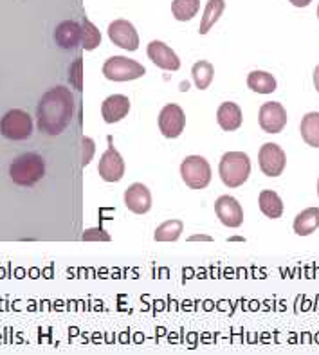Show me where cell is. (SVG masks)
I'll use <instances>...</instances> for the list:
<instances>
[{"label":"cell","mask_w":319,"mask_h":355,"mask_svg":"<svg viewBox=\"0 0 319 355\" xmlns=\"http://www.w3.org/2000/svg\"><path fill=\"white\" fill-rule=\"evenodd\" d=\"M74 116V96L67 87H54L42 96L36 107L38 130L45 135H60Z\"/></svg>","instance_id":"6da1fadb"},{"label":"cell","mask_w":319,"mask_h":355,"mask_svg":"<svg viewBox=\"0 0 319 355\" xmlns=\"http://www.w3.org/2000/svg\"><path fill=\"white\" fill-rule=\"evenodd\" d=\"M9 175L17 186L31 188L45 175V162L38 153H24L9 166Z\"/></svg>","instance_id":"7a4b0ae2"},{"label":"cell","mask_w":319,"mask_h":355,"mask_svg":"<svg viewBox=\"0 0 319 355\" xmlns=\"http://www.w3.org/2000/svg\"><path fill=\"white\" fill-rule=\"evenodd\" d=\"M221 179L227 188H240L249 179L251 173V161L248 153L243 152H227L222 155L218 164Z\"/></svg>","instance_id":"3957f363"},{"label":"cell","mask_w":319,"mask_h":355,"mask_svg":"<svg viewBox=\"0 0 319 355\" xmlns=\"http://www.w3.org/2000/svg\"><path fill=\"white\" fill-rule=\"evenodd\" d=\"M180 177L191 189H204L212 182V166L200 155H189L180 164Z\"/></svg>","instance_id":"277c9868"},{"label":"cell","mask_w":319,"mask_h":355,"mask_svg":"<svg viewBox=\"0 0 319 355\" xmlns=\"http://www.w3.org/2000/svg\"><path fill=\"white\" fill-rule=\"evenodd\" d=\"M103 74L110 81H132L143 78L146 69L135 60L125 56H112L103 63Z\"/></svg>","instance_id":"5b68a950"},{"label":"cell","mask_w":319,"mask_h":355,"mask_svg":"<svg viewBox=\"0 0 319 355\" xmlns=\"http://www.w3.org/2000/svg\"><path fill=\"white\" fill-rule=\"evenodd\" d=\"M0 134L6 139L24 141L33 134V119L31 116L24 110L13 108L9 110L2 119H0Z\"/></svg>","instance_id":"8992f818"},{"label":"cell","mask_w":319,"mask_h":355,"mask_svg":"<svg viewBox=\"0 0 319 355\" xmlns=\"http://www.w3.org/2000/svg\"><path fill=\"white\" fill-rule=\"evenodd\" d=\"M258 164L267 177H279L287 166V155L276 143H266L258 152Z\"/></svg>","instance_id":"52a82bcc"},{"label":"cell","mask_w":319,"mask_h":355,"mask_svg":"<svg viewBox=\"0 0 319 355\" xmlns=\"http://www.w3.org/2000/svg\"><path fill=\"white\" fill-rule=\"evenodd\" d=\"M258 123L261 130L267 134H279L287 125V110L278 101L264 103L258 112Z\"/></svg>","instance_id":"ba28073f"},{"label":"cell","mask_w":319,"mask_h":355,"mask_svg":"<svg viewBox=\"0 0 319 355\" xmlns=\"http://www.w3.org/2000/svg\"><path fill=\"white\" fill-rule=\"evenodd\" d=\"M186 126L184 110L175 103H170L159 114V130L168 139H175L182 134Z\"/></svg>","instance_id":"9c48e42d"},{"label":"cell","mask_w":319,"mask_h":355,"mask_svg":"<svg viewBox=\"0 0 319 355\" xmlns=\"http://www.w3.org/2000/svg\"><path fill=\"white\" fill-rule=\"evenodd\" d=\"M108 38L112 40L114 45L121 47L125 51H137L139 47V35L135 31V27L128 20H114L108 26Z\"/></svg>","instance_id":"30bf717a"},{"label":"cell","mask_w":319,"mask_h":355,"mask_svg":"<svg viewBox=\"0 0 319 355\" xmlns=\"http://www.w3.org/2000/svg\"><path fill=\"white\" fill-rule=\"evenodd\" d=\"M98 173L107 182H117V180H121L123 175H125V161L119 155V152L114 148L112 143H110L107 152L99 159Z\"/></svg>","instance_id":"8fae6325"},{"label":"cell","mask_w":319,"mask_h":355,"mask_svg":"<svg viewBox=\"0 0 319 355\" xmlns=\"http://www.w3.org/2000/svg\"><path fill=\"white\" fill-rule=\"evenodd\" d=\"M215 213L218 216V220L231 230L240 227L243 222V209L240 202L234 197L230 195H222L215 202Z\"/></svg>","instance_id":"7c38bea8"},{"label":"cell","mask_w":319,"mask_h":355,"mask_svg":"<svg viewBox=\"0 0 319 355\" xmlns=\"http://www.w3.org/2000/svg\"><path fill=\"white\" fill-rule=\"evenodd\" d=\"M146 53H148V58L162 71H179L180 69V58L175 54V51L168 47L164 42L152 40L148 44Z\"/></svg>","instance_id":"4fadbf2b"},{"label":"cell","mask_w":319,"mask_h":355,"mask_svg":"<svg viewBox=\"0 0 319 355\" xmlns=\"http://www.w3.org/2000/svg\"><path fill=\"white\" fill-rule=\"evenodd\" d=\"M125 206L135 215H144L152 207V195L150 189L141 182H134L130 188L125 191Z\"/></svg>","instance_id":"5bb4252c"},{"label":"cell","mask_w":319,"mask_h":355,"mask_svg":"<svg viewBox=\"0 0 319 355\" xmlns=\"http://www.w3.org/2000/svg\"><path fill=\"white\" fill-rule=\"evenodd\" d=\"M128 112H130V99L123 94L108 96L101 105V116L108 125L121 121L123 117L128 116Z\"/></svg>","instance_id":"9a60e30c"},{"label":"cell","mask_w":319,"mask_h":355,"mask_svg":"<svg viewBox=\"0 0 319 355\" xmlns=\"http://www.w3.org/2000/svg\"><path fill=\"white\" fill-rule=\"evenodd\" d=\"M54 40L62 49H74L81 44V26L74 20H63L54 31Z\"/></svg>","instance_id":"2e32d148"},{"label":"cell","mask_w":319,"mask_h":355,"mask_svg":"<svg viewBox=\"0 0 319 355\" xmlns=\"http://www.w3.org/2000/svg\"><path fill=\"white\" fill-rule=\"evenodd\" d=\"M216 121H218L222 130H239L243 121L242 108L236 103H233V101H225V103H222L221 107H218V110H216Z\"/></svg>","instance_id":"e0dca14e"},{"label":"cell","mask_w":319,"mask_h":355,"mask_svg":"<svg viewBox=\"0 0 319 355\" xmlns=\"http://www.w3.org/2000/svg\"><path fill=\"white\" fill-rule=\"evenodd\" d=\"M294 233L298 236H309L319 227V207H307L294 218Z\"/></svg>","instance_id":"ac0fdd59"},{"label":"cell","mask_w":319,"mask_h":355,"mask_svg":"<svg viewBox=\"0 0 319 355\" xmlns=\"http://www.w3.org/2000/svg\"><path fill=\"white\" fill-rule=\"evenodd\" d=\"M224 9L225 0H207L202 20H200V26H198V33H200V35H207V33L212 31L213 26L221 20Z\"/></svg>","instance_id":"d6986e66"},{"label":"cell","mask_w":319,"mask_h":355,"mask_svg":"<svg viewBox=\"0 0 319 355\" xmlns=\"http://www.w3.org/2000/svg\"><path fill=\"white\" fill-rule=\"evenodd\" d=\"M258 206H260L261 213L269 218H279L284 215V202L276 191L273 189H264L258 197Z\"/></svg>","instance_id":"ffe728a7"},{"label":"cell","mask_w":319,"mask_h":355,"mask_svg":"<svg viewBox=\"0 0 319 355\" xmlns=\"http://www.w3.org/2000/svg\"><path fill=\"white\" fill-rule=\"evenodd\" d=\"M248 87L258 94H270L275 92L278 83H276V78L266 71H252L249 72L248 76Z\"/></svg>","instance_id":"44dd1931"},{"label":"cell","mask_w":319,"mask_h":355,"mask_svg":"<svg viewBox=\"0 0 319 355\" xmlns=\"http://www.w3.org/2000/svg\"><path fill=\"white\" fill-rule=\"evenodd\" d=\"M302 137L309 146L319 148V112H309L300 123Z\"/></svg>","instance_id":"7402d4cb"},{"label":"cell","mask_w":319,"mask_h":355,"mask_svg":"<svg viewBox=\"0 0 319 355\" xmlns=\"http://www.w3.org/2000/svg\"><path fill=\"white\" fill-rule=\"evenodd\" d=\"M200 9V0H173L171 2V15L179 22H189L191 18L198 15Z\"/></svg>","instance_id":"603a6c76"},{"label":"cell","mask_w":319,"mask_h":355,"mask_svg":"<svg viewBox=\"0 0 319 355\" xmlns=\"http://www.w3.org/2000/svg\"><path fill=\"white\" fill-rule=\"evenodd\" d=\"M182 231H184V224L173 218V220L162 222L157 230H155L153 239L157 240V242H177L180 239Z\"/></svg>","instance_id":"cb8c5ba5"},{"label":"cell","mask_w":319,"mask_h":355,"mask_svg":"<svg viewBox=\"0 0 319 355\" xmlns=\"http://www.w3.org/2000/svg\"><path fill=\"white\" fill-rule=\"evenodd\" d=\"M191 76H193L195 85H197L198 90H206L207 87L212 85L213 78H215V69H213V65L209 62L200 60L191 69Z\"/></svg>","instance_id":"d4e9b609"},{"label":"cell","mask_w":319,"mask_h":355,"mask_svg":"<svg viewBox=\"0 0 319 355\" xmlns=\"http://www.w3.org/2000/svg\"><path fill=\"white\" fill-rule=\"evenodd\" d=\"M101 44V33L90 20H83L81 24V47L85 51H94Z\"/></svg>","instance_id":"484cf974"},{"label":"cell","mask_w":319,"mask_h":355,"mask_svg":"<svg viewBox=\"0 0 319 355\" xmlns=\"http://www.w3.org/2000/svg\"><path fill=\"white\" fill-rule=\"evenodd\" d=\"M69 80L76 90H83V60L76 58L71 65V72H69Z\"/></svg>","instance_id":"4316f807"},{"label":"cell","mask_w":319,"mask_h":355,"mask_svg":"<svg viewBox=\"0 0 319 355\" xmlns=\"http://www.w3.org/2000/svg\"><path fill=\"white\" fill-rule=\"evenodd\" d=\"M94 150L96 144L90 137H83V139H81V164H83V166H87V164L92 161V157H94Z\"/></svg>","instance_id":"83f0119b"},{"label":"cell","mask_w":319,"mask_h":355,"mask_svg":"<svg viewBox=\"0 0 319 355\" xmlns=\"http://www.w3.org/2000/svg\"><path fill=\"white\" fill-rule=\"evenodd\" d=\"M83 240H105V242H108L110 240V236H108L107 233H105L103 230H89L85 234H83Z\"/></svg>","instance_id":"f1b7e54d"},{"label":"cell","mask_w":319,"mask_h":355,"mask_svg":"<svg viewBox=\"0 0 319 355\" xmlns=\"http://www.w3.org/2000/svg\"><path fill=\"white\" fill-rule=\"evenodd\" d=\"M291 4L296 6V8H307V6L311 4L312 0H288Z\"/></svg>","instance_id":"f546056e"},{"label":"cell","mask_w":319,"mask_h":355,"mask_svg":"<svg viewBox=\"0 0 319 355\" xmlns=\"http://www.w3.org/2000/svg\"><path fill=\"white\" fill-rule=\"evenodd\" d=\"M314 87H316V90L319 92V65L314 69Z\"/></svg>","instance_id":"4dcf8cb0"},{"label":"cell","mask_w":319,"mask_h":355,"mask_svg":"<svg viewBox=\"0 0 319 355\" xmlns=\"http://www.w3.org/2000/svg\"><path fill=\"white\" fill-rule=\"evenodd\" d=\"M191 242H193V240H206V242H212V239H209V236H202V234H200V236H191Z\"/></svg>","instance_id":"1f68e13d"},{"label":"cell","mask_w":319,"mask_h":355,"mask_svg":"<svg viewBox=\"0 0 319 355\" xmlns=\"http://www.w3.org/2000/svg\"><path fill=\"white\" fill-rule=\"evenodd\" d=\"M318 195H319V179H318Z\"/></svg>","instance_id":"d6a6232c"},{"label":"cell","mask_w":319,"mask_h":355,"mask_svg":"<svg viewBox=\"0 0 319 355\" xmlns=\"http://www.w3.org/2000/svg\"><path fill=\"white\" fill-rule=\"evenodd\" d=\"M318 18H319V6H318Z\"/></svg>","instance_id":"836d02e7"}]
</instances>
